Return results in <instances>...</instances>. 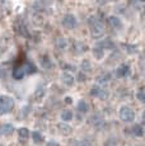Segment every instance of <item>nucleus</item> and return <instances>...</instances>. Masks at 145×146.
Wrapping results in <instances>:
<instances>
[{"instance_id":"obj_13","label":"nucleus","mask_w":145,"mask_h":146,"mask_svg":"<svg viewBox=\"0 0 145 146\" xmlns=\"http://www.w3.org/2000/svg\"><path fill=\"white\" fill-rule=\"evenodd\" d=\"M18 135H19V140H21L22 142H26L27 140H28V137H29L28 128H26V127L19 128V130H18Z\"/></svg>"},{"instance_id":"obj_15","label":"nucleus","mask_w":145,"mask_h":146,"mask_svg":"<svg viewBox=\"0 0 145 146\" xmlns=\"http://www.w3.org/2000/svg\"><path fill=\"white\" fill-rule=\"evenodd\" d=\"M56 47L60 51H64V50H66V47H68V42H66V38L65 37H59L56 40Z\"/></svg>"},{"instance_id":"obj_6","label":"nucleus","mask_w":145,"mask_h":146,"mask_svg":"<svg viewBox=\"0 0 145 146\" xmlns=\"http://www.w3.org/2000/svg\"><path fill=\"white\" fill-rule=\"evenodd\" d=\"M108 24H110V26L112 27V28H115V29H120V28L122 27L121 19H120L118 17H116V15L108 17Z\"/></svg>"},{"instance_id":"obj_30","label":"nucleus","mask_w":145,"mask_h":146,"mask_svg":"<svg viewBox=\"0 0 145 146\" xmlns=\"http://www.w3.org/2000/svg\"><path fill=\"white\" fill-rule=\"evenodd\" d=\"M0 114H4V112H3V109L0 108Z\"/></svg>"},{"instance_id":"obj_28","label":"nucleus","mask_w":145,"mask_h":146,"mask_svg":"<svg viewBox=\"0 0 145 146\" xmlns=\"http://www.w3.org/2000/svg\"><path fill=\"white\" fill-rule=\"evenodd\" d=\"M98 1V4H101V5H104V4H107V3H110L111 0H97Z\"/></svg>"},{"instance_id":"obj_25","label":"nucleus","mask_w":145,"mask_h":146,"mask_svg":"<svg viewBox=\"0 0 145 146\" xmlns=\"http://www.w3.org/2000/svg\"><path fill=\"white\" fill-rule=\"evenodd\" d=\"M125 47H127L126 48V51H129L130 53H134V52H136L138 51V48H136V46H129V44H126Z\"/></svg>"},{"instance_id":"obj_18","label":"nucleus","mask_w":145,"mask_h":146,"mask_svg":"<svg viewBox=\"0 0 145 146\" xmlns=\"http://www.w3.org/2000/svg\"><path fill=\"white\" fill-rule=\"evenodd\" d=\"M61 119H63L64 122L71 121L72 119V112L71 111H64L63 113H61Z\"/></svg>"},{"instance_id":"obj_20","label":"nucleus","mask_w":145,"mask_h":146,"mask_svg":"<svg viewBox=\"0 0 145 146\" xmlns=\"http://www.w3.org/2000/svg\"><path fill=\"white\" fill-rule=\"evenodd\" d=\"M23 69H24V71H26L27 74H33V72H36V71H37V69H36V66L33 65L32 62H27V64H26V66H24Z\"/></svg>"},{"instance_id":"obj_16","label":"nucleus","mask_w":145,"mask_h":146,"mask_svg":"<svg viewBox=\"0 0 145 146\" xmlns=\"http://www.w3.org/2000/svg\"><path fill=\"white\" fill-rule=\"evenodd\" d=\"M59 130H60L61 133H65V135H69L71 133V127L69 125H66V123H59Z\"/></svg>"},{"instance_id":"obj_4","label":"nucleus","mask_w":145,"mask_h":146,"mask_svg":"<svg viewBox=\"0 0 145 146\" xmlns=\"http://www.w3.org/2000/svg\"><path fill=\"white\" fill-rule=\"evenodd\" d=\"M134 117H135V113H134V111L130 107H126V106L121 107V109H120V118H121V121L131 122L134 119Z\"/></svg>"},{"instance_id":"obj_17","label":"nucleus","mask_w":145,"mask_h":146,"mask_svg":"<svg viewBox=\"0 0 145 146\" xmlns=\"http://www.w3.org/2000/svg\"><path fill=\"white\" fill-rule=\"evenodd\" d=\"M45 93H46L45 88H37L36 89V92H35V99L36 100H41L45 97Z\"/></svg>"},{"instance_id":"obj_12","label":"nucleus","mask_w":145,"mask_h":146,"mask_svg":"<svg viewBox=\"0 0 145 146\" xmlns=\"http://www.w3.org/2000/svg\"><path fill=\"white\" fill-rule=\"evenodd\" d=\"M24 75H26V71H24L23 67H15L13 70V78L15 80H22L24 78Z\"/></svg>"},{"instance_id":"obj_14","label":"nucleus","mask_w":145,"mask_h":146,"mask_svg":"<svg viewBox=\"0 0 145 146\" xmlns=\"http://www.w3.org/2000/svg\"><path fill=\"white\" fill-rule=\"evenodd\" d=\"M93 55H94V57H96L97 60H102L103 55H104V51H103L102 47L99 46L98 43H97L96 46L93 47Z\"/></svg>"},{"instance_id":"obj_2","label":"nucleus","mask_w":145,"mask_h":146,"mask_svg":"<svg viewBox=\"0 0 145 146\" xmlns=\"http://www.w3.org/2000/svg\"><path fill=\"white\" fill-rule=\"evenodd\" d=\"M0 108L4 113H9L14 108V100L9 95H0Z\"/></svg>"},{"instance_id":"obj_22","label":"nucleus","mask_w":145,"mask_h":146,"mask_svg":"<svg viewBox=\"0 0 145 146\" xmlns=\"http://www.w3.org/2000/svg\"><path fill=\"white\" fill-rule=\"evenodd\" d=\"M132 133L135 135V136H143V133H144V131H143V127L141 126H139V125H135L132 127Z\"/></svg>"},{"instance_id":"obj_7","label":"nucleus","mask_w":145,"mask_h":146,"mask_svg":"<svg viewBox=\"0 0 145 146\" xmlns=\"http://www.w3.org/2000/svg\"><path fill=\"white\" fill-rule=\"evenodd\" d=\"M117 75H118L120 78H125V76H129L130 75V66L127 65V64H122L121 66H118V69H117Z\"/></svg>"},{"instance_id":"obj_29","label":"nucleus","mask_w":145,"mask_h":146,"mask_svg":"<svg viewBox=\"0 0 145 146\" xmlns=\"http://www.w3.org/2000/svg\"><path fill=\"white\" fill-rule=\"evenodd\" d=\"M84 80H85V75L80 74V75H79V81H84Z\"/></svg>"},{"instance_id":"obj_10","label":"nucleus","mask_w":145,"mask_h":146,"mask_svg":"<svg viewBox=\"0 0 145 146\" xmlns=\"http://www.w3.org/2000/svg\"><path fill=\"white\" fill-rule=\"evenodd\" d=\"M87 50H88V46L85 43H83V42H75L72 44V52H75V53H83L87 51Z\"/></svg>"},{"instance_id":"obj_26","label":"nucleus","mask_w":145,"mask_h":146,"mask_svg":"<svg viewBox=\"0 0 145 146\" xmlns=\"http://www.w3.org/2000/svg\"><path fill=\"white\" fill-rule=\"evenodd\" d=\"M76 146H92L90 144H89L88 141H79L76 144Z\"/></svg>"},{"instance_id":"obj_27","label":"nucleus","mask_w":145,"mask_h":146,"mask_svg":"<svg viewBox=\"0 0 145 146\" xmlns=\"http://www.w3.org/2000/svg\"><path fill=\"white\" fill-rule=\"evenodd\" d=\"M47 146H60V145L56 141H50V142H47Z\"/></svg>"},{"instance_id":"obj_11","label":"nucleus","mask_w":145,"mask_h":146,"mask_svg":"<svg viewBox=\"0 0 145 146\" xmlns=\"http://www.w3.org/2000/svg\"><path fill=\"white\" fill-rule=\"evenodd\" d=\"M13 131H14V127H13L12 125H9V123H4V125L0 126V132H1L3 135H5V136L12 135Z\"/></svg>"},{"instance_id":"obj_5","label":"nucleus","mask_w":145,"mask_h":146,"mask_svg":"<svg viewBox=\"0 0 145 146\" xmlns=\"http://www.w3.org/2000/svg\"><path fill=\"white\" fill-rule=\"evenodd\" d=\"M90 94L93 95V97L99 98V99H107V98H108V92L104 88L99 86V85H93V86H92Z\"/></svg>"},{"instance_id":"obj_8","label":"nucleus","mask_w":145,"mask_h":146,"mask_svg":"<svg viewBox=\"0 0 145 146\" xmlns=\"http://www.w3.org/2000/svg\"><path fill=\"white\" fill-rule=\"evenodd\" d=\"M110 80H111L110 74H101L97 76V83H98V85L102 86V88H104V86L110 83Z\"/></svg>"},{"instance_id":"obj_9","label":"nucleus","mask_w":145,"mask_h":146,"mask_svg":"<svg viewBox=\"0 0 145 146\" xmlns=\"http://www.w3.org/2000/svg\"><path fill=\"white\" fill-rule=\"evenodd\" d=\"M61 81H63L65 85H68V86H71L72 84H74V76H72V74H69V72H63L61 74Z\"/></svg>"},{"instance_id":"obj_21","label":"nucleus","mask_w":145,"mask_h":146,"mask_svg":"<svg viewBox=\"0 0 145 146\" xmlns=\"http://www.w3.org/2000/svg\"><path fill=\"white\" fill-rule=\"evenodd\" d=\"M32 139H33V142H36V144H41V142H43L42 135H41L40 132H37V131H35V132L32 133Z\"/></svg>"},{"instance_id":"obj_24","label":"nucleus","mask_w":145,"mask_h":146,"mask_svg":"<svg viewBox=\"0 0 145 146\" xmlns=\"http://www.w3.org/2000/svg\"><path fill=\"white\" fill-rule=\"evenodd\" d=\"M138 99L140 100V102H145V94H144V89L140 88V90L138 92Z\"/></svg>"},{"instance_id":"obj_1","label":"nucleus","mask_w":145,"mask_h":146,"mask_svg":"<svg viewBox=\"0 0 145 146\" xmlns=\"http://www.w3.org/2000/svg\"><path fill=\"white\" fill-rule=\"evenodd\" d=\"M89 26H90V35L93 38H102L104 35V26L101 21L96 17H90L89 19Z\"/></svg>"},{"instance_id":"obj_23","label":"nucleus","mask_w":145,"mask_h":146,"mask_svg":"<svg viewBox=\"0 0 145 146\" xmlns=\"http://www.w3.org/2000/svg\"><path fill=\"white\" fill-rule=\"evenodd\" d=\"M82 70L83 71H89L90 70V64H89V61H87V60H84L82 62Z\"/></svg>"},{"instance_id":"obj_3","label":"nucleus","mask_w":145,"mask_h":146,"mask_svg":"<svg viewBox=\"0 0 145 146\" xmlns=\"http://www.w3.org/2000/svg\"><path fill=\"white\" fill-rule=\"evenodd\" d=\"M63 26L68 29H74L78 26V19L74 14H65L63 17Z\"/></svg>"},{"instance_id":"obj_19","label":"nucleus","mask_w":145,"mask_h":146,"mask_svg":"<svg viewBox=\"0 0 145 146\" xmlns=\"http://www.w3.org/2000/svg\"><path fill=\"white\" fill-rule=\"evenodd\" d=\"M78 109H79V112H82V113H85V112H88V109H89L88 103L84 102V100H80V102L78 103Z\"/></svg>"}]
</instances>
